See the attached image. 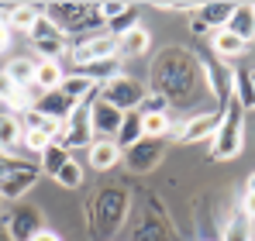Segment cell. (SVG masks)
<instances>
[{
	"label": "cell",
	"mask_w": 255,
	"mask_h": 241,
	"mask_svg": "<svg viewBox=\"0 0 255 241\" xmlns=\"http://www.w3.org/2000/svg\"><path fill=\"white\" fill-rule=\"evenodd\" d=\"M118 162H121V148H118L114 141H107V138H93V145H90V169L107 172V169H114Z\"/></svg>",
	"instance_id": "d6986e66"
},
{
	"label": "cell",
	"mask_w": 255,
	"mask_h": 241,
	"mask_svg": "<svg viewBox=\"0 0 255 241\" xmlns=\"http://www.w3.org/2000/svg\"><path fill=\"white\" fill-rule=\"evenodd\" d=\"M231 100L242 111H255V83L249 69H231Z\"/></svg>",
	"instance_id": "e0dca14e"
},
{
	"label": "cell",
	"mask_w": 255,
	"mask_h": 241,
	"mask_svg": "<svg viewBox=\"0 0 255 241\" xmlns=\"http://www.w3.org/2000/svg\"><path fill=\"white\" fill-rule=\"evenodd\" d=\"M238 214L245 217V221H255V193H245L242 203H238Z\"/></svg>",
	"instance_id": "836d02e7"
},
{
	"label": "cell",
	"mask_w": 255,
	"mask_h": 241,
	"mask_svg": "<svg viewBox=\"0 0 255 241\" xmlns=\"http://www.w3.org/2000/svg\"><path fill=\"white\" fill-rule=\"evenodd\" d=\"M121 66H125V59H121V55H114V59H100V62L80 66L76 73H80V76H86L90 83H97V86H104L107 80H114V76H121V73H125Z\"/></svg>",
	"instance_id": "ac0fdd59"
},
{
	"label": "cell",
	"mask_w": 255,
	"mask_h": 241,
	"mask_svg": "<svg viewBox=\"0 0 255 241\" xmlns=\"http://www.w3.org/2000/svg\"><path fill=\"white\" fill-rule=\"evenodd\" d=\"M141 131H145V138H155V141L169 138V131H172L169 111L166 114H141Z\"/></svg>",
	"instance_id": "484cf974"
},
{
	"label": "cell",
	"mask_w": 255,
	"mask_h": 241,
	"mask_svg": "<svg viewBox=\"0 0 255 241\" xmlns=\"http://www.w3.org/2000/svg\"><path fill=\"white\" fill-rule=\"evenodd\" d=\"M35 111H38L42 118H52V120H69V114L76 111V104H73L62 90H52V93H38Z\"/></svg>",
	"instance_id": "4fadbf2b"
},
{
	"label": "cell",
	"mask_w": 255,
	"mask_h": 241,
	"mask_svg": "<svg viewBox=\"0 0 255 241\" xmlns=\"http://www.w3.org/2000/svg\"><path fill=\"white\" fill-rule=\"evenodd\" d=\"M118 55V38L111 31H93V35H83L69 48V59L73 66H90V62H100V59H114Z\"/></svg>",
	"instance_id": "8992f818"
},
{
	"label": "cell",
	"mask_w": 255,
	"mask_h": 241,
	"mask_svg": "<svg viewBox=\"0 0 255 241\" xmlns=\"http://www.w3.org/2000/svg\"><path fill=\"white\" fill-rule=\"evenodd\" d=\"M35 62H38V59L21 55V59H10V62L3 66V73L14 80V86H17V90H28V86L35 83Z\"/></svg>",
	"instance_id": "cb8c5ba5"
},
{
	"label": "cell",
	"mask_w": 255,
	"mask_h": 241,
	"mask_svg": "<svg viewBox=\"0 0 255 241\" xmlns=\"http://www.w3.org/2000/svg\"><path fill=\"white\" fill-rule=\"evenodd\" d=\"M38 21H42V3H10V14H7V28L10 31L31 35Z\"/></svg>",
	"instance_id": "5bb4252c"
},
{
	"label": "cell",
	"mask_w": 255,
	"mask_h": 241,
	"mask_svg": "<svg viewBox=\"0 0 255 241\" xmlns=\"http://www.w3.org/2000/svg\"><path fill=\"white\" fill-rule=\"evenodd\" d=\"M114 38H118V55H121V59H138V55H145V52L152 48V31H148L141 21L131 24L121 35H114Z\"/></svg>",
	"instance_id": "8fae6325"
},
{
	"label": "cell",
	"mask_w": 255,
	"mask_h": 241,
	"mask_svg": "<svg viewBox=\"0 0 255 241\" xmlns=\"http://www.w3.org/2000/svg\"><path fill=\"white\" fill-rule=\"evenodd\" d=\"M245 193H255V172L249 176V183H245Z\"/></svg>",
	"instance_id": "ab89813d"
},
{
	"label": "cell",
	"mask_w": 255,
	"mask_h": 241,
	"mask_svg": "<svg viewBox=\"0 0 255 241\" xmlns=\"http://www.w3.org/2000/svg\"><path fill=\"white\" fill-rule=\"evenodd\" d=\"M31 38V52L38 55V62H59L66 52H69V45H66V35L48 21L42 14V21L35 24V31L28 35Z\"/></svg>",
	"instance_id": "52a82bcc"
},
{
	"label": "cell",
	"mask_w": 255,
	"mask_h": 241,
	"mask_svg": "<svg viewBox=\"0 0 255 241\" xmlns=\"http://www.w3.org/2000/svg\"><path fill=\"white\" fill-rule=\"evenodd\" d=\"M200 76L207 80L211 97L224 107V104L231 100V69H228V66H214V62H207V59H200Z\"/></svg>",
	"instance_id": "7c38bea8"
},
{
	"label": "cell",
	"mask_w": 255,
	"mask_h": 241,
	"mask_svg": "<svg viewBox=\"0 0 255 241\" xmlns=\"http://www.w3.org/2000/svg\"><path fill=\"white\" fill-rule=\"evenodd\" d=\"M128 210H131V193L125 186L100 190L97 200H93V228L100 235H118L128 221Z\"/></svg>",
	"instance_id": "277c9868"
},
{
	"label": "cell",
	"mask_w": 255,
	"mask_h": 241,
	"mask_svg": "<svg viewBox=\"0 0 255 241\" xmlns=\"http://www.w3.org/2000/svg\"><path fill=\"white\" fill-rule=\"evenodd\" d=\"M31 241H62V238H59L55 231H48V228H45V231H38V235H35Z\"/></svg>",
	"instance_id": "74e56055"
},
{
	"label": "cell",
	"mask_w": 255,
	"mask_h": 241,
	"mask_svg": "<svg viewBox=\"0 0 255 241\" xmlns=\"http://www.w3.org/2000/svg\"><path fill=\"white\" fill-rule=\"evenodd\" d=\"M145 138V131H141V114L138 111H131V114H125V120H121V127H118V134H114V145L121 148V152H128L131 145H138Z\"/></svg>",
	"instance_id": "7402d4cb"
},
{
	"label": "cell",
	"mask_w": 255,
	"mask_h": 241,
	"mask_svg": "<svg viewBox=\"0 0 255 241\" xmlns=\"http://www.w3.org/2000/svg\"><path fill=\"white\" fill-rule=\"evenodd\" d=\"M0 152L21 155V120L14 114H0Z\"/></svg>",
	"instance_id": "44dd1931"
},
{
	"label": "cell",
	"mask_w": 255,
	"mask_h": 241,
	"mask_svg": "<svg viewBox=\"0 0 255 241\" xmlns=\"http://www.w3.org/2000/svg\"><path fill=\"white\" fill-rule=\"evenodd\" d=\"M200 86V59L190 48L172 45L152 59V93L166 97L169 107H183Z\"/></svg>",
	"instance_id": "6da1fadb"
},
{
	"label": "cell",
	"mask_w": 255,
	"mask_h": 241,
	"mask_svg": "<svg viewBox=\"0 0 255 241\" xmlns=\"http://www.w3.org/2000/svg\"><path fill=\"white\" fill-rule=\"evenodd\" d=\"M121 120H125V114H121L118 107L104 104L100 97L90 104V127H93V138H107V141H114V134H118V127H121Z\"/></svg>",
	"instance_id": "30bf717a"
},
{
	"label": "cell",
	"mask_w": 255,
	"mask_h": 241,
	"mask_svg": "<svg viewBox=\"0 0 255 241\" xmlns=\"http://www.w3.org/2000/svg\"><path fill=\"white\" fill-rule=\"evenodd\" d=\"M245 152V111L228 100L221 107V124L211 138V159L214 162H231Z\"/></svg>",
	"instance_id": "7a4b0ae2"
},
{
	"label": "cell",
	"mask_w": 255,
	"mask_h": 241,
	"mask_svg": "<svg viewBox=\"0 0 255 241\" xmlns=\"http://www.w3.org/2000/svg\"><path fill=\"white\" fill-rule=\"evenodd\" d=\"M83 179H86V176H83V165H80L76 159H69L62 169H59V176H55V183H59L62 190H80V186H83Z\"/></svg>",
	"instance_id": "f1b7e54d"
},
{
	"label": "cell",
	"mask_w": 255,
	"mask_h": 241,
	"mask_svg": "<svg viewBox=\"0 0 255 241\" xmlns=\"http://www.w3.org/2000/svg\"><path fill=\"white\" fill-rule=\"evenodd\" d=\"M42 14L62 31V35H83L93 28H100V14H97V3H73V0H62V3H42Z\"/></svg>",
	"instance_id": "3957f363"
},
{
	"label": "cell",
	"mask_w": 255,
	"mask_h": 241,
	"mask_svg": "<svg viewBox=\"0 0 255 241\" xmlns=\"http://www.w3.org/2000/svg\"><path fill=\"white\" fill-rule=\"evenodd\" d=\"M190 31H193V35H207V38H211V28H207V24H204V21H200L197 14L190 17Z\"/></svg>",
	"instance_id": "8d00e7d4"
},
{
	"label": "cell",
	"mask_w": 255,
	"mask_h": 241,
	"mask_svg": "<svg viewBox=\"0 0 255 241\" xmlns=\"http://www.w3.org/2000/svg\"><path fill=\"white\" fill-rule=\"evenodd\" d=\"M249 73H252V83H255V69H249Z\"/></svg>",
	"instance_id": "60d3db41"
},
{
	"label": "cell",
	"mask_w": 255,
	"mask_h": 241,
	"mask_svg": "<svg viewBox=\"0 0 255 241\" xmlns=\"http://www.w3.org/2000/svg\"><path fill=\"white\" fill-rule=\"evenodd\" d=\"M62 80H66V73H62V66H59V62H35V83H31V86H38L42 93L59 90Z\"/></svg>",
	"instance_id": "603a6c76"
},
{
	"label": "cell",
	"mask_w": 255,
	"mask_h": 241,
	"mask_svg": "<svg viewBox=\"0 0 255 241\" xmlns=\"http://www.w3.org/2000/svg\"><path fill=\"white\" fill-rule=\"evenodd\" d=\"M166 159V148H162V141H155V138H141L138 145H131L128 152H121V162H125L131 172H152L159 162Z\"/></svg>",
	"instance_id": "ba28073f"
},
{
	"label": "cell",
	"mask_w": 255,
	"mask_h": 241,
	"mask_svg": "<svg viewBox=\"0 0 255 241\" xmlns=\"http://www.w3.org/2000/svg\"><path fill=\"white\" fill-rule=\"evenodd\" d=\"M221 241H252V221H245L242 214H235V217L224 224Z\"/></svg>",
	"instance_id": "83f0119b"
},
{
	"label": "cell",
	"mask_w": 255,
	"mask_h": 241,
	"mask_svg": "<svg viewBox=\"0 0 255 241\" xmlns=\"http://www.w3.org/2000/svg\"><path fill=\"white\" fill-rule=\"evenodd\" d=\"M3 221H7V231H10V238H14V241H31L38 231H45L42 210H38V207H31V203L14 207V214H10V217H3Z\"/></svg>",
	"instance_id": "9c48e42d"
},
{
	"label": "cell",
	"mask_w": 255,
	"mask_h": 241,
	"mask_svg": "<svg viewBox=\"0 0 255 241\" xmlns=\"http://www.w3.org/2000/svg\"><path fill=\"white\" fill-rule=\"evenodd\" d=\"M38 159H42V162H38V169H42L45 176H52V179H55V176H59V169L73 159V152H69V148H62V145H48Z\"/></svg>",
	"instance_id": "d4e9b609"
},
{
	"label": "cell",
	"mask_w": 255,
	"mask_h": 241,
	"mask_svg": "<svg viewBox=\"0 0 255 241\" xmlns=\"http://www.w3.org/2000/svg\"><path fill=\"white\" fill-rule=\"evenodd\" d=\"M48 145H52V138L45 134L42 127H35V131H21V148H28V152H35V155H42Z\"/></svg>",
	"instance_id": "f546056e"
},
{
	"label": "cell",
	"mask_w": 255,
	"mask_h": 241,
	"mask_svg": "<svg viewBox=\"0 0 255 241\" xmlns=\"http://www.w3.org/2000/svg\"><path fill=\"white\" fill-rule=\"evenodd\" d=\"M14 93H17V86H14V80H10V76H7V73L0 69V104H7V100H10Z\"/></svg>",
	"instance_id": "d6a6232c"
},
{
	"label": "cell",
	"mask_w": 255,
	"mask_h": 241,
	"mask_svg": "<svg viewBox=\"0 0 255 241\" xmlns=\"http://www.w3.org/2000/svg\"><path fill=\"white\" fill-rule=\"evenodd\" d=\"M131 10V3H125V0H111V3H97V14H100V21L104 24H114L121 14H128Z\"/></svg>",
	"instance_id": "4dcf8cb0"
},
{
	"label": "cell",
	"mask_w": 255,
	"mask_h": 241,
	"mask_svg": "<svg viewBox=\"0 0 255 241\" xmlns=\"http://www.w3.org/2000/svg\"><path fill=\"white\" fill-rule=\"evenodd\" d=\"M228 31L238 35L242 41H252L255 38V10H252V3H235L231 21H228Z\"/></svg>",
	"instance_id": "ffe728a7"
},
{
	"label": "cell",
	"mask_w": 255,
	"mask_h": 241,
	"mask_svg": "<svg viewBox=\"0 0 255 241\" xmlns=\"http://www.w3.org/2000/svg\"><path fill=\"white\" fill-rule=\"evenodd\" d=\"M10 41H14V38H10V28H7V21L0 17V55L10 48Z\"/></svg>",
	"instance_id": "e575fe53"
},
{
	"label": "cell",
	"mask_w": 255,
	"mask_h": 241,
	"mask_svg": "<svg viewBox=\"0 0 255 241\" xmlns=\"http://www.w3.org/2000/svg\"><path fill=\"white\" fill-rule=\"evenodd\" d=\"M211 48L217 59H242L249 52V41H242L238 35H231L228 28H221V31H211Z\"/></svg>",
	"instance_id": "2e32d148"
},
{
	"label": "cell",
	"mask_w": 255,
	"mask_h": 241,
	"mask_svg": "<svg viewBox=\"0 0 255 241\" xmlns=\"http://www.w3.org/2000/svg\"><path fill=\"white\" fill-rule=\"evenodd\" d=\"M134 241H169V231H166V224H162L159 217L145 214V217L138 221V231H134Z\"/></svg>",
	"instance_id": "4316f807"
},
{
	"label": "cell",
	"mask_w": 255,
	"mask_h": 241,
	"mask_svg": "<svg viewBox=\"0 0 255 241\" xmlns=\"http://www.w3.org/2000/svg\"><path fill=\"white\" fill-rule=\"evenodd\" d=\"M0 207H3V200H0Z\"/></svg>",
	"instance_id": "b9f144b4"
},
{
	"label": "cell",
	"mask_w": 255,
	"mask_h": 241,
	"mask_svg": "<svg viewBox=\"0 0 255 241\" xmlns=\"http://www.w3.org/2000/svg\"><path fill=\"white\" fill-rule=\"evenodd\" d=\"M166 111H169V100L159 97V93H152V90H148L145 100L138 104V114H166Z\"/></svg>",
	"instance_id": "1f68e13d"
},
{
	"label": "cell",
	"mask_w": 255,
	"mask_h": 241,
	"mask_svg": "<svg viewBox=\"0 0 255 241\" xmlns=\"http://www.w3.org/2000/svg\"><path fill=\"white\" fill-rule=\"evenodd\" d=\"M252 10H255V3H252Z\"/></svg>",
	"instance_id": "7bdbcfd3"
},
{
	"label": "cell",
	"mask_w": 255,
	"mask_h": 241,
	"mask_svg": "<svg viewBox=\"0 0 255 241\" xmlns=\"http://www.w3.org/2000/svg\"><path fill=\"white\" fill-rule=\"evenodd\" d=\"M0 241H14V238H10V231H7V221H0Z\"/></svg>",
	"instance_id": "f35d334b"
},
{
	"label": "cell",
	"mask_w": 255,
	"mask_h": 241,
	"mask_svg": "<svg viewBox=\"0 0 255 241\" xmlns=\"http://www.w3.org/2000/svg\"><path fill=\"white\" fill-rule=\"evenodd\" d=\"M159 10H169V14H176V10H197L193 3H186V0H179V3H155Z\"/></svg>",
	"instance_id": "d590c367"
},
{
	"label": "cell",
	"mask_w": 255,
	"mask_h": 241,
	"mask_svg": "<svg viewBox=\"0 0 255 241\" xmlns=\"http://www.w3.org/2000/svg\"><path fill=\"white\" fill-rule=\"evenodd\" d=\"M145 93H148V86H145L141 80H134V76L121 73V76H114V80L104 83L97 97H100L104 104L118 107L121 114H131V111H138V104L145 100Z\"/></svg>",
	"instance_id": "5b68a950"
},
{
	"label": "cell",
	"mask_w": 255,
	"mask_h": 241,
	"mask_svg": "<svg viewBox=\"0 0 255 241\" xmlns=\"http://www.w3.org/2000/svg\"><path fill=\"white\" fill-rule=\"evenodd\" d=\"M252 241H255V238H252Z\"/></svg>",
	"instance_id": "ee69618b"
},
{
	"label": "cell",
	"mask_w": 255,
	"mask_h": 241,
	"mask_svg": "<svg viewBox=\"0 0 255 241\" xmlns=\"http://www.w3.org/2000/svg\"><path fill=\"white\" fill-rule=\"evenodd\" d=\"M231 10H235V3H228V0H207V3H197L193 14H197L211 31H221V28H228Z\"/></svg>",
	"instance_id": "9a60e30c"
}]
</instances>
